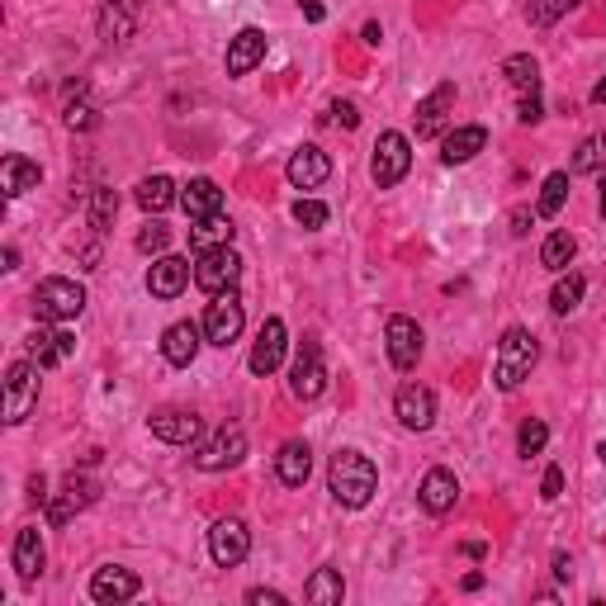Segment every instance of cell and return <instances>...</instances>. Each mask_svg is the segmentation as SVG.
<instances>
[{
    "label": "cell",
    "mask_w": 606,
    "mask_h": 606,
    "mask_svg": "<svg viewBox=\"0 0 606 606\" xmlns=\"http://www.w3.org/2000/svg\"><path fill=\"white\" fill-rule=\"evenodd\" d=\"M592 105H606V76L597 81V86H592Z\"/></svg>",
    "instance_id": "cell-52"
},
{
    "label": "cell",
    "mask_w": 606,
    "mask_h": 606,
    "mask_svg": "<svg viewBox=\"0 0 606 606\" xmlns=\"http://www.w3.org/2000/svg\"><path fill=\"white\" fill-rule=\"evenodd\" d=\"M327 488H332V498H337L341 507L360 512L379 488V474H375V464H370V455H360V450H337V455H332V469H327Z\"/></svg>",
    "instance_id": "cell-1"
},
{
    "label": "cell",
    "mask_w": 606,
    "mask_h": 606,
    "mask_svg": "<svg viewBox=\"0 0 606 606\" xmlns=\"http://www.w3.org/2000/svg\"><path fill=\"white\" fill-rule=\"evenodd\" d=\"M275 474H280L285 488H303L308 474H313V450H308V441H285L280 455H275Z\"/></svg>",
    "instance_id": "cell-23"
},
{
    "label": "cell",
    "mask_w": 606,
    "mask_h": 606,
    "mask_svg": "<svg viewBox=\"0 0 606 606\" xmlns=\"http://www.w3.org/2000/svg\"><path fill=\"white\" fill-rule=\"evenodd\" d=\"M81 308H86V289L76 285V280L53 275V280H43V285L34 289L38 322H72V318H81Z\"/></svg>",
    "instance_id": "cell-3"
},
{
    "label": "cell",
    "mask_w": 606,
    "mask_h": 606,
    "mask_svg": "<svg viewBox=\"0 0 606 606\" xmlns=\"http://www.w3.org/2000/svg\"><path fill=\"white\" fill-rule=\"evenodd\" d=\"M190 280H195V266H190V261H180V256H157L152 270H147V289H152V299H176Z\"/></svg>",
    "instance_id": "cell-15"
},
{
    "label": "cell",
    "mask_w": 606,
    "mask_h": 606,
    "mask_svg": "<svg viewBox=\"0 0 606 606\" xmlns=\"http://www.w3.org/2000/svg\"><path fill=\"white\" fill-rule=\"evenodd\" d=\"M114 214H119V195L109 190V185H100V190H90L86 199V223L95 232H105L109 223H114Z\"/></svg>",
    "instance_id": "cell-35"
},
{
    "label": "cell",
    "mask_w": 606,
    "mask_h": 606,
    "mask_svg": "<svg viewBox=\"0 0 606 606\" xmlns=\"http://www.w3.org/2000/svg\"><path fill=\"white\" fill-rule=\"evenodd\" d=\"M285 346H289V337H285V322L280 318H266L261 322V332H256V346H251V375H275L280 365H285Z\"/></svg>",
    "instance_id": "cell-12"
},
{
    "label": "cell",
    "mask_w": 606,
    "mask_h": 606,
    "mask_svg": "<svg viewBox=\"0 0 606 606\" xmlns=\"http://www.w3.org/2000/svg\"><path fill=\"white\" fill-rule=\"evenodd\" d=\"M521 124H540L545 119V105H540V95H521Z\"/></svg>",
    "instance_id": "cell-45"
},
{
    "label": "cell",
    "mask_w": 606,
    "mask_h": 606,
    "mask_svg": "<svg viewBox=\"0 0 606 606\" xmlns=\"http://www.w3.org/2000/svg\"><path fill=\"white\" fill-rule=\"evenodd\" d=\"M322 389H327L322 346H318V341H303L299 356H294V365H289V393H294L299 403H313V398H322Z\"/></svg>",
    "instance_id": "cell-8"
},
{
    "label": "cell",
    "mask_w": 606,
    "mask_h": 606,
    "mask_svg": "<svg viewBox=\"0 0 606 606\" xmlns=\"http://www.w3.org/2000/svg\"><path fill=\"white\" fill-rule=\"evenodd\" d=\"M242 455H247V431L237 427H218L204 446L195 450V464L204 469V474H223V469H232V464H242Z\"/></svg>",
    "instance_id": "cell-6"
},
{
    "label": "cell",
    "mask_w": 606,
    "mask_h": 606,
    "mask_svg": "<svg viewBox=\"0 0 606 606\" xmlns=\"http://www.w3.org/2000/svg\"><path fill=\"white\" fill-rule=\"evenodd\" d=\"M133 199L143 204L147 214H166V209L176 204V180H171V176H147V180H138Z\"/></svg>",
    "instance_id": "cell-29"
},
{
    "label": "cell",
    "mask_w": 606,
    "mask_h": 606,
    "mask_svg": "<svg viewBox=\"0 0 606 606\" xmlns=\"http://www.w3.org/2000/svg\"><path fill=\"white\" fill-rule=\"evenodd\" d=\"M190 247L195 251H209V247H228L232 242V223L228 214H209V218H190Z\"/></svg>",
    "instance_id": "cell-30"
},
{
    "label": "cell",
    "mask_w": 606,
    "mask_h": 606,
    "mask_svg": "<svg viewBox=\"0 0 606 606\" xmlns=\"http://www.w3.org/2000/svg\"><path fill=\"white\" fill-rule=\"evenodd\" d=\"M450 105H455V81H441V86L417 105V138H436L450 119Z\"/></svg>",
    "instance_id": "cell-20"
},
{
    "label": "cell",
    "mask_w": 606,
    "mask_h": 606,
    "mask_svg": "<svg viewBox=\"0 0 606 606\" xmlns=\"http://www.w3.org/2000/svg\"><path fill=\"white\" fill-rule=\"evenodd\" d=\"M569 171H573V176H597V171H606V133H592V138L578 143Z\"/></svg>",
    "instance_id": "cell-34"
},
{
    "label": "cell",
    "mask_w": 606,
    "mask_h": 606,
    "mask_svg": "<svg viewBox=\"0 0 606 606\" xmlns=\"http://www.w3.org/2000/svg\"><path fill=\"white\" fill-rule=\"evenodd\" d=\"M583 275H559V285H554V294H550V308L554 313H573L578 303H583Z\"/></svg>",
    "instance_id": "cell-38"
},
{
    "label": "cell",
    "mask_w": 606,
    "mask_h": 606,
    "mask_svg": "<svg viewBox=\"0 0 606 606\" xmlns=\"http://www.w3.org/2000/svg\"><path fill=\"white\" fill-rule=\"evenodd\" d=\"M559 493H564V474H559V469H554V464H550V469H545V479H540V498H545V502H554V498H559Z\"/></svg>",
    "instance_id": "cell-44"
},
{
    "label": "cell",
    "mask_w": 606,
    "mask_h": 606,
    "mask_svg": "<svg viewBox=\"0 0 606 606\" xmlns=\"http://www.w3.org/2000/svg\"><path fill=\"white\" fill-rule=\"evenodd\" d=\"M488 147V128H479V124H469V128H455L446 143H441V161L446 166H464V161H474Z\"/></svg>",
    "instance_id": "cell-25"
},
{
    "label": "cell",
    "mask_w": 606,
    "mask_h": 606,
    "mask_svg": "<svg viewBox=\"0 0 606 606\" xmlns=\"http://www.w3.org/2000/svg\"><path fill=\"white\" fill-rule=\"evenodd\" d=\"M535 356H540V346L526 327H507L498 341V360H493V379H498V389H521V379L535 370Z\"/></svg>",
    "instance_id": "cell-2"
},
{
    "label": "cell",
    "mask_w": 606,
    "mask_h": 606,
    "mask_svg": "<svg viewBox=\"0 0 606 606\" xmlns=\"http://www.w3.org/2000/svg\"><path fill=\"white\" fill-rule=\"evenodd\" d=\"M247 602H251V606H285V592H275V588H251V592H247Z\"/></svg>",
    "instance_id": "cell-46"
},
{
    "label": "cell",
    "mask_w": 606,
    "mask_h": 606,
    "mask_svg": "<svg viewBox=\"0 0 606 606\" xmlns=\"http://www.w3.org/2000/svg\"><path fill=\"white\" fill-rule=\"evenodd\" d=\"M502 76L512 81V90H521V95H540V62H535L531 53H517L502 62Z\"/></svg>",
    "instance_id": "cell-33"
},
{
    "label": "cell",
    "mask_w": 606,
    "mask_h": 606,
    "mask_svg": "<svg viewBox=\"0 0 606 606\" xmlns=\"http://www.w3.org/2000/svg\"><path fill=\"white\" fill-rule=\"evenodd\" d=\"M0 180H5V195L19 199V195H29V190H38L43 171H38V161H29V157H5L0 161Z\"/></svg>",
    "instance_id": "cell-28"
},
{
    "label": "cell",
    "mask_w": 606,
    "mask_h": 606,
    "mask_svg": "<svg viewBox=\"0 0 606 606\" xmlns=\"http://www.w3.org/2000/svg\"><path fill=\"white\" fill-rule=\"evenodd\" d=\"M602 214H606V180H602Z\"/></svg>",
    "instance_id": "cell-54"
},
{
    "label": "cell",
    "mask_w": 606,
    "mask_h": 606,
    "mask_svg": "<svg viewBox=\"0 0 606 606\" xmlns=\"http://www.w3.org/2000/svg\"><path fill=\"white\" fill-rule=\"evenodd\" d=\"M180 204H185V214H190V218L223 214V190H218L209 176H199V180H190V185L180 190Z\"/></svg>",
    "instance_id": "cell-27"
},
{
    "label": "cell",
    "mask_w": 606,
    "mask_h": 606,
    "mask_svg": "<svg viewBox=\"0 0 606 606\" xmlns=\"http://www.w3.org/2000/svg\"><path fill=\"white\" fill-rule=\"evenodd\" d=\"M62 124L76 128V133H86V128L100 124V109L86 100V86H81V81H72V86H67V109H62Z\"/></svg>",
    "instance_id": "cell-32"
},
{
    "label": "cell",
    "mask_w": 606,
    "mask_h": 606,
    "mask_svg": "<svg viewBox=\"0 0 606 606\" xmlns=\"http://www.w3.org/2000/svg\"><path fill=\"white\" fill-rule=\"evenodd\" d=\"M171 247V228L166 223H143V232H138V251H147V256H161V251Z\"/></svg>",
    "instance_id": "cell-41"
},
{
    "label": "cell",
    "mask_w": 606,
    "mask_h": 606,
    "mask_svg": "<svg viewBox=\"0 0 606 606\" xmlns=\"http://www.w3.org/2000/svg\"><path fill=\"white\" fill-rule=\"evenodd\" d=\"M138 573H128V569H95V578H90V597L95 602H105V606H119V602H133L138 597Z\"/></svg>",
    "instance_id": "cell-18"
},
{
    "label": "cell",
    "mask_w": 606,
    "mask_h": 606,
    "mask_svg": "<svg viewBox=\"0 0 606 606\" xmlns=\"http://www.w3.org/2000/svg\"><path fill=\"white\" fill-rule=\"evenodd\" d=\"M332 124H341V128H360V109L351 105V100H332Z\"/></svg>",
    "instance_id": "cell-43"
},
{
    "label": "cell",
    "mask_w": 606,
    "mask_h": 606,
    "mask_svg": "<svg viewBox=\"0 0 606 606\" xmlns=\"http://www.w3.org/2000/svg\"><path fill=\"white\" fill-rule=\"evenodd\" d=\"M526 223H531V214H526V209H517V214H512V232L521 237V232H526Z\"/></svg>",
    "instance_id": "cell-49"
},
{
    "label": "cell",
    "mask_w": 606,
    "mask_h": 606,
    "mask_svg": "<svg viewBox=\"0 0 606 606\" xmlns=\"http://www.w3.org/2000/svg\"><path fill=\"white\" fill-rule=\"evenodd\" d=\"M417 498H422V507H427L431 517H446L450 507L460 502V483H455L450 469H431L427 479H422V493Z\"/></svg>",
    "instance_id": "cell-22"
},
{
    "label": "cell",
    "mask_w": 606,
    "mask_h": 606,
    "mask_svg": "<svg viewBox=\"0 0 606 606\" xmlns=\"http://www.w3.org/2000/svg\"><path fill=\"white\" fill-rule=\"evenodd\" d=\"M147 427H152V436L166 441V446H195L199 441V417L190 408H157L147 417Z\"/></svg>",
    "instance_id": "cell-13"
},
{
    "label": "cell",
    "mask_w": 606,
    "mask_h": 606,
    "mask_svg": "<svg viewBox=\"0 0 606 606\" xmlns=\"http://www.w3.org/2000/svg\"><path fill=\"white\" fill-rule=\"evenodd\" d=\"M199 332H204V327H195V322H176V327H166V337H161V356L171 360V365H195Z\"/></svg>",
    "instance_id": "cell-26"
},
{
    "label": "cell",
    "mask_w": 606,
    "mask_h": 606,
    "mask_svg": "<svg viewBox=\"0 0 606 606\" xmlns=\"http://www.w3.org/2000/svg\"><path fill=\"white\" fill-rule=\"evenodd\" d=\"M573 251H578L573 232H550V237H545V247H540V266H545V270H564L573 261Z\"/></svg>",
    "instance_id": "cell-37"
},
{
    "label": "cell",
    "mask_w": 606,
    "mask_h": 606,
    "mask_svg": "<svg viewBox=\"0 0 606 606\" xmlns=\"http://www.w3.org/2000/svg\"><path fill=\"white\" fill-rule=\"evenodd\" d=\"M242 322H247V308H242V299H237V289L214 294L209 313H204V337L214 341V346H232V341L242 337Z\"/></svg>",
    "instance_id": "cell-9"
},
{
    "label": "cell",
    "mask_w": 606,
    "mask_h": 606,
    "mask_svg": "<svg viewBox=\"0 0 606 606\" xmlns=\"http://www.w3.org/2000/svg\"><path fill=\"white\" fill-rule=\"evenodd\" d=\"M341 597H346V583H341L337 569H318L303 583V602L313 606H341Z\"/></svg>",
    "instance_id": "cell-31"
},
{
    "label": "cell",
    "mask_w": 606,
    "mask_h": 606,
    "mask_svg": "<svg viewBox=\"0 0 606 606\" xmlns=\"http://www.w3.org/2000/svg\"><path fill=\"white\" fill-rule=\"evenodd\" d=\"M29 498H34V502H48V479H43V474H34V479H29Z\"/></svg>",
    "instance_id": "cell-48"
},
{
    "label": "cell",
    "mask_w": 606,
    "mask_h": 606,
    "mask_svg": "<svg viewBox=\"0 0 606 606\" xmlns=\"http://www.w3.org/2000/svg\"><path fill=\"white\" fill-rule=\"evenodd\" d=\"M266 62V34L261 29H242L228 43V76H247Z\"/></svg>",
    "instance_id": "cell-21"
},
{
    "label": "cell",
    "mask_w": 606,
    "mask_h": 606,
    "mask_svg": "<svg viewBox=\"0 0 606 606\" xmlns=\"http://www.w3.org/2000/svg\"><path fill=\"white\" fill-rule=\"evenodd\" d=\"M569 569H573L569 554H554V573H559V578H569Z\"/></svg>",
    "instance_id": "cell-50"
},
{
    "label": "cell",
    "mask_w": 606,
    "mask_h": 606,
    "mask_svg": "<svg viewBox=\"0 0 606 606\" xmlns=\"http://www.w3.org/2000/svg\"><path fill=\"white\" fill-rule=\"evenodd\" d=\"M408 166H412V143L403 138V133H379V143H375V157H370V176H375L379 190H389V185H398V180L408 176Z\"/></svg>",
    "instance_id": "cell-5"
},
{
    "label": "cell",
    "mask_w": 606,
    "mask_h": 606,
    "mask_svg": "<svg viewBox=\"0 0 606 606\" xmlns=\"http://www.w3.org/2000/svg\"><path fill=\"white\" fill-rule=\"evenodd\" d=\"M72 351H76V337L62 332V327H38L34 341H29V360H34L38 370H57Z\"/></svg>",
    "instance_id": "cell-19"
},
{
    "label": "cell",
    "mask_w": 606,
    "mask_h": 606,
    "mask_svg": "<svg viewBox=\"0 0 606 606\" xmlns=\"http://www.w3.org/2000/svg\"><path fill=\"white\" fill-rule=\"evenodd\" d=\"M564 199H569V171H554V176H545V185H540V204H535V214L554 218L559 209H564Z\"/></svg>",
    "instance_id": "cell-36"
},
{
    "label": "cell",
    "mask_w": 606,
    "mask_h": 606,
    "mask_svg": "<svg viewBox=\"0 0 606 606\" xmlns=\"http://www.w3.org/2000/svg\"><path fill=\"white\" fill-rule=\"evenodd\" d=\"M38 403V365L34 360H15L10 375H5V422L19 427Z\"/></svg>",
    "instance_id": "cell-7"
},
{
    "label": "cell",
    "mask_w": 606,
    "mask_h": 606,
    "mask_svg": "<svg viewBox=\"0 0 606 606\" xmlns=\"http://www.w3.org/2000/svg\"><path fill=\"white\" fill-rule=\"evenodd\" d=\"M545 441H550V427L540 422V417H531V422H521V431H517V450L531 460V455H540L545 450Z\"/></svg>",
    "instance_id": "cell-40"
},
{
    "label": "cell",
    "mask_w": 606,
    "mask_h": 606,
    "mask_svg": "<svg viewBox=\"0 0 606 606\" xmlns=\"http://www.w3.org/2000/svg\"><path fill=\"white\" fill-rule=\"evenodd\" d=\"M393 412H398V422L408 431H427L436 422V393L427 384H403L398 398H393Z\"/></svg>",
    "instance_id": "cell-14"
},
{
    "label": "cell",
    "mask_w": 606,
    "mask_h": 606,
    "mask_svg": "<svg viewBox=\"0 0 606 606\" xmlns=\"http://www.w3.org/2000/svg\"><path fill=\"white\" fill-rule=\"evenodd\" d=\"M384 346H389V360L393 370H412L422 360V327L403 313H393L389 327H384Z\"/></svg>",
    "instance_id": "cell-11"
},
{
    "label": "cell",
    "mask_w": 606,
    "mask_h": 606,
    "mask_svg": "<svg viewBox=\"0 0 606 606\" xmlns=\"http://www.w3.org/2000/svg\"><path fill=\"white\" fill-rule=\"evenodd\" d=\"M209 554H214L218 569H237V564H242V559L251 554L247 521H237V517L214 521V531H209Z\"/></svg>",
    "instance_id": "cell-10"
},
{
    "label": "cell",
    "mask_w": 606,
    "mask_h": 606,
    "mask_svg": "<svg viewBox=\"0 0 606 606\" xmlns=\"http://www.w3.org/2000/svg\"><path fill=\"white\" fill-rule=\"evenodd\" d=\"M597 460H602V469H606V441H602V446H597Z\"/></svg>",
    "instance_id": "cell-53"
},
{
    "label": "cell",
    "mask_w": 606,
    "mask_h": 606,
    "mask_svg": "<svg viewBox=\"0 0 606 606\" xmlns=\"http://www.w3.org/2000/svg\"><path fill=\"white\" fill-rule=\"evenodd\" d=\"M237 275H242V256L232 247H209L199 251L195 261V285L214 299V294H228V289H237Z\"/></svg>",
    "instance_id": "cell-4"
},
{
    "label": "cell",
    "mask_w": 606,
    "mask_h": 606,
    "mask_svg": "<svg viewBox=\"0 0 606 606\" xmlns=\"http://www.w3.org/2000/svg\"><path fill=\"white\" fill-rule=\"evenodd\" d=\"M10 559H15L19 583H34L38 573H43V535H38V526H24V531L15 535V550H10Z\"/></svg>",
    "instance_id": "cell-24"
},
{
    "label": "cell",
    "mask_w": 606,
    "mask_h": 606,
    "mask_svg": "<svg viewBox=\"0 0 606 606\" xmlns=\"http://www.w3.org/2000/svg\"><path fill=\"white\" fill-rule=\"evenodd\" d=\"M0 261H5V270H15V266H19V251L5 247V251H0Z\"/></svg>",
    "instance_id": "cell-51"
},
{
    "label": "cell",
    "mask_w": 606,
    "mask_h": 606,
    "mask_svg": "<svg viewBox=\"0 0 606 606\" xmlns=\"http://www.w3.org/2000/svg\"><path fill=\"white\" fill-rule=\"evenodd\" d=\"M294 223H299V228H322V223H327V204L299 199V204H294Z\"/></svg>",
    "instance_id": "cell-42"
},
{
    "label": "cell",
    "mask_w": 606,
    "mask_h": 606,
    "mask_svg": "<svg viewBox=\"0 0 606 606\" xmlns=\"http://www.w3.org/2000/svg\"><path fill=\"white\" fill-rule=\"evenodd\" d=\"M289 185L294 190H318V185H327V176H332V161H327V152L322 147H299L294 157H289Z\"/></svg>",
    "instance_id": "cell-17"
},
{
    "label": "cell",
    "mask_w": 606,
    "mask_h": 606,
    "mask_svg": "<svg viewBox=\"0 0 606 606\" xmlns=\"http://www.w3.org/2000/svg\"><path fill=\"white\" fill-rule=\"evenodd\" d=\"M299 10H303V19H308V24H322V19H327L322 0H299Z\"/></svg>",
    "instance_id": "cell-47"
},
{
    "label": "cell",
    "mask_w": 606,
    "mask_h": 606,
    "mask_svg": "<svg viewBox=\"0 0 606 606\" xmlns=\"http://www.w3.org/2000/svg\"><path fill=\"white\" fill-rule=\"evenodd\" d=\"M578 5V0H531L526 5V19H531V29H550L554 19H564Z\"/></svg>",
    "instance_id": "cell-39"
},
{
    "label": "cell",
    "mask_w": 606,
    "mask_h": 606,
    "mask_svg": "<svg viewBox=\"0 0 606 606\" xmlns=\"http://www.w3.org/2000/svg\"><path fill=\"white\" fill-rule=\"evenodd\" d=\"M138 19H143V0H105V10H100V38H105L109 48L114 43H128L133 29H138Z\"/></svg>",
    "instance_id": "cell-16"
}]
</instances>
